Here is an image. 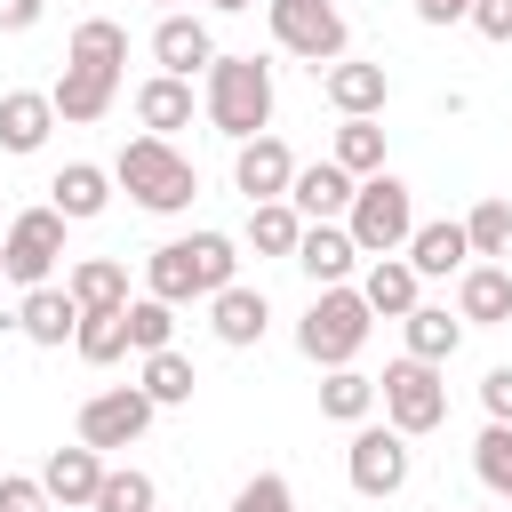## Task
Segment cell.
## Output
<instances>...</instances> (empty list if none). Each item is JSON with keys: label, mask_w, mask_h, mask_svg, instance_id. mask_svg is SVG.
<instances>
[{"label": "cell", "mask_w": 512, "mask_h": 512, "mask_svg": "<svg viewBox=\"0 0 512 512\" xmlns=\"http://www.w3.org/2000/svg\"><path fill=\"white\" fill-rule=\"evenodd\" d=\"M232 280H240V240L232 232H176L144 256V296H160V304H208Z\"/></svg>", "instance_id": "cell-1"}, {"label": "cell", "mask_w": 512, "mask_h": 512, "mask_svg": "<svg viewBox=\"0 0 512 512\" xmlns=\"http://www.w3.org/2000/svg\"><path fill=\"white\" fill-rule=\"evenodd\" d=\"M200 112H208V128H216L224 144L264 136V128H272V64H264V56H224V48H216V64L200 72Z\"/></svg>", "instance_id": "cell-2"}, {"label": "cell", "mask_w": 512, "mask_h": 512, "mask_svg": "<svg viewBox=\"0 0 512 512\" xmlns=\"http://www.w3.org/2000/svg\"><path fill=\"white\" fill-rule=\"evenodd\" d=\"M112 184L144 208V216H184L200 200V168L168 144V136H128L120 160H112Z\"/></svg>", "instance_id": "cell-3"}, {"label": "cell", "mask_w": 512, "mask_h": 512, "mask_svg": "<svg viewBox=\"0 0 512 512\" xmlns=\"http://www.w3.org/2000/svg\"><path fill=\"white\" fill-rule=\"evenodd\" d=\"M368 328H376L368 296H360L352 280H336V288H312V304H304V320H296V352H304L312 368H344V360H360Z\"/></svg>", "instance_id": "cell-4"}, {"label": "cell", "mask_w": 512, "mask_h": 512, "mask_svg": "<svg viewBox=\"0 0 512 512\" xmlns=\"http://www.w3.org/2000/svg\"><path fill=\"white\" fill-rule=\"evenodd\" d=\"M344 232H352L360 256H400L408 232H416V192H408L392 168L360 176V184H352V208H344Z\"/></svg>", "instance_id": "cell-5"}, {"label": "cell", "mask_w": 512, "mask_h": 512, "mask_svg": "<svg viewBox=\"0 0 512 512\" xmlns=\"http://www.w3.org/2000/svg\"><path fill=\"white\" fill-rule=\"evenodd\" d=\"M376 408H384V424L392 432H408V440H424V432H440L448 424V368H432V360H392L384 376H376Z\"/></svg>", "instance_id": "cell-6"}, {"label": "cell", "mask_w": 512, "mask_h": 512, "mask_svg": "<svg viewBox=\"0 0 512 512\" xmlns=\"http://www.w3.org/2000/svg\"><path fill=\"white\" fill-rule=\"evenodd\" d=\"M264 24H272V40H280L288 56H304L312 72L352 48V24H344L336 0H264Z\"/></svg>", "instance_id": "cell-7"}, {"label": "cell", "mask_w": 512, "mask_h": 512, "mask_svg": "<svg viewBox=\"0 0 512 512\" xmlns=\"http://www.w3.org/2000/svg\"><path fill=\"white\" fill-rule=\"evenodd\" d=\"M408 472H416V448H408V432H392V424H352V448H344V480H352L368 504L400 496V488H408Z\"/></svg>", "instance_id": "cell-8"}, {"label": "cell", "mask_w": 512, "mask_h": 512, "mask_svg": "<svg viewBox=\"0 0 512 512\" xmlns=\"http://www.w3.org/2000/svg\"><path fill=\"white\" fill-rule=\"evenodd\" d=\"M56 264H64V216L40 200V208H24V216L0 232V280L40 288V280H56Z\"/></svg>", "instance_id": "cell-9"}, {"label": "cell", "mask_w": 512, "mask_h": 512, "mask_svg": "<svg viewBox=\"0 0 512 512\" xmlns=\"http://www.w3.org/2000/svg\"><path fill=\"white\" fill-rule=\"evenodd\" d=\"M152 400H144V384H112V392H88L80 400V440L104 456V448H136L144 432H152Z\"/></svg>", "instance_id": "cell-10"}, {"label": "cell", "mask_w": 512, "mask_h": 512, "mask_svg": "<svg viewBox=\"0 0 512 512\" xmlns=\"http://www.w3.org/2000/svg\"><path fill=\"white\" fill-rule=\"evenodd\" d=\"M320 96H328L344 120H376V112L392 104V72H384L376 56H336V64H320Z\"/></svg>", "instance_id": "cell-11"}, {"label": "cell", "mask_w": 512, "mask_h": 512, "mask_svg": "<svg viewBox=\"0 0 512 512\" xmlns=\"http://www.w3.org/2000/svg\"><path fill=\"white\" fill-rule=\"evenodd\" d=\"M288 176H296V152L264 128L248 144H232V192L240 200H288Z\"/></svg>", "instance_id": "cell-12"}, {"label": "cell", "mask_w": 512, "mask_h": 512, "mask_svg": "<svg viewBox=\"0 0 512 512\" xmlns=\"http://www.w3.org/2000/svg\"><path fill=\"white\" fill-rule=\"evenodd\" d=\"M352 184H360V176H344L336 160H296V176H288V208H296L304 224H344Z\"/></svg>", "instance_id": "cell-13"}, {"label": "cell", "mask_w": 512, "mask_h": 512, "mask_svg": "<svg viewBox=\"0 0 512 512\" xmlns=\"http://www.w3.org/2000/svg\"><path fill=\"white\" fill-rule=\"evenodd\" d=\"M72 328H80V304H72V288H64V280L24 288V304H16V336H24V344L64 352V344H72Z\"/></svg>", "instance_id": "cell-14"}, {"label": "cell", "mask_w": 512, "mask_h": 512, "mask_svg": "<svg viewBox=\"0 0 512 512\" xmlns=\"http://www.w3.org/2000/svg\"><path fill=\"white\" fill-rule=\"evenodd\" d=\"M208 328H216L224 352H248V344H264V328H272V296L248 288V280H232V288L208 296Z\"/></svg>", "instance_id": "cell-15"}, {"label": "cell", "mask_w": 512, "mask_h": 512, "mask_svg": "<svg viewBox=\"0 0 512 512\" xmlns=\"http://www.w3.org/2000/svg\"><path fill=\"white\" fill-rule=\"evenodd\" d=\"M152 64L176 72V80H192V72L216 64V32H208L200 16H184V8H168V16L152 24Z\"/></svg>", "instance_id": "cell-16"}, {"label": "cell", "mask_w": 512, "mask_h": 512, "mask_svg": "<svg viewBox=\"0 0 512 512\" xmlns=\"http://www.w3.org/2000/svg\"><path fill=\"white\" fill-rule=\"evenodd\" d=\"M456 320L464 328H504L512 320V264H464L456 272Z\"/></svg>", "instance_id": "cell-17"}, {"label": "cell", "mask_w": 512, "mask_h": 512, "mask_svg": "<svg viewBox=\"0 0 512 512\" xmlns=\"http://www.w3.org/2000/svg\"><path fill=\"white\" fill-rule=\"evenodd\" d=\"M288 264H296L312 288H336V280H352L368 256L352 248V232H344V224H304V240H296V256H288Z\"/></svg>", "instance_id": "cell-18"}, {"label": "cell", "mask_w": 512, "mask_h": 512, "mask_svg": "<svg viewBox=\"0 0 512 512\" xmlns=\"http://www.w3.org/2000/svg\"><path fill=\"white\" fill-rule=\"evenodd\" d=\"M96 480H104V456H96L88 440L48 448V464H40V488H48V504H64V512H88V504H96Z\"/></svg>", "instance_id": "cell-19"}, {"label": "cell", "mask_w": 512, "mask_h": 512, "mask_svg": "<svg viewBox=\"0 0 512 512\" xmlns=\"http://www.w3.org/2000/svg\"><path fill=\"white\" fill-rule=\"evenodd\" d=\"M48 208H56L64 224L104 216V208H112V168H96V160H64V168L48 176Z\"/></svg>", "instance_id": "cell-20"}, {"label": "cell", "mask_w": 512, "mask_h": 512, "mask_svg": "<svg viewBox=\"0 0 512 512\" xmlns=\"http://www.w3.org/2000/svg\"><path fill=\"white\" fill-rule=\"evenodd\" d=\"M352 288L368 296V312H376V320H400V312H416V304H424V280H416V264H408V256H368Z\"/></svg>", "instance_id": "cell-21"}, {"label": "cell", "mask_w": 512, "mask_h": 512, "mask_svg": "<svg viewBox=\"0 0 512 512\" xmlns=\"http://www.w3.org/2000/svg\"><path fill=\"white\" fill-rule=\"evenodd\" d=\"M48 128H56V104H48V88H0V152L32 160V152L48 144Z\"/></svg>", "instance_id": "cell-22"}, {"label": "cell", "mask_w": 512, "mask_h": 512, "mask_svg": "<svg viewBox=\"0 0 512 512\" xmlns=\"http://www.w3.org/2000/svg\"><path fill=\"white\" fill-rule=\"evenodd\" d=\"M48 104H56V120L88 128V120H104V112L120 104V80H112V72H88V64H64L56 88H48Z\"/></svg>", "instance_id": "cell-23"}, {"label": "cell", "mask_w": 512, "mask_h": 512, "mask_svg": "<svg viewBox=\"0 0 512 512\" xmlns=\"http://www.w3.org/2000/svg\"><path fill=\"white\" fill-rule=\"evenodd\" d=\"M408 264H416V280H448V272H464L472 264V240H464V224H416L408 232V248H400Z\"/></svg>", "instance_id": "cell-24"}, {"label": "cell", "mask_w": 512, "mask_h": 512, "mask_svg": "<svg viewBox=\"0 0 512 512\" xmlns=\"http://www.w3.org/2000/svg\"><path fill=\"white\" fill-rule=\"evenodd\" d=\"M400 344H408V360L448 368V360H456V344H464V320H456L448 304H416V312H400Z\"/></svg>", "instance_id": "cell-25"}, {"label": "cell", "mask_w": 512, "mask_h": 512, "mask_svg": "<svg viewBox=\"0 0 512 512\" xmlns=\"http://www.w3.org/2000/svg\"><path fill=\"white\" fill-rule=\"evenodd\" d=\"M136 120H144V136H168V144H176V128H192V80L152 72V80L136 88Z\"/></svg>", "instance_id": "cell-26"}, {"label": "cell", "mask_w": 512, "mask_h": 512, "mask_svg": "<svg viewBox=\"0 0 512 512\" xmlns=\"http://www.w3.org/2000/svg\"><path fill=\"white\" fill-rule=\"evenodd\" d=\"M64 288H72L80 312H120V304H128V264H120V256H80V264L64 272Z\"/></svg>", "instance_id": "cell-27"}, {"label": "cell", "mask_w": 512, "mask_h": 512, "mask_svg": "<svg viewBox=\"0 0 512 512\" xmlns=\"http://www.w3.org/2000/svg\"><path fill=\"white\" fill-rule=\"evenodd\" d=\"M136 384H144V400H152V408H192V392H200V368H192L176 344H160V352H144Z\"/></svg>", "instance_id": "cell-28"}, {"label": "cell", "mask_w": 512, "mask_h": 512, "mask_svg": "<svg viewBox=\"0 0 512 512\" xmlns=\"http://www.w3.org/2000/svg\"><path fill=\"white\" fill-rule=\"evenodd\" d=\"M64 64H88V72H112V80H120V64H128V24H112V16H80Z\"/></svg>", "instance_id": "cell-29"}, {"label": "cell", "mask_w": 512, "mask_h": 512, "mask_svg": "<svg viewBox=\"0 0 512 512\" xmlns=\"http://www.w3.org/2000/svg\"><path fill=\"white\" fill-rule=\"evenodd\" d=\"M320 416L328 424H368L376 416V376H360L352 360L344 368H320Z\"/></svg>", "instance_id": "cell-30"}, {"label": "cell", "mask_w": 512, "mask_h": 512, "mask_svg": "<svg viewBox=\"0 0 512 512\" xmlns=\"http://www.w3.org/2000/svg\"><path fill=\"white\" fill-rule=\"evenodd\" d=\"M296 240H304V216L288 200H248V248L256 256H296Z\"/></svg>", "instance_id": "cell-31"}, {"label": "cell", "mask_w": 512, "mask_h": 512, "mask_svg": "<svg viewBox=\"0 0 512 512\" xmlns=\"http://www.w3.org/2000/svg\"><path fill=\"white\" fill-rule=\"evenodd\" d=\"M72 352H80L88 368H112V360H128V304H120V312H80V328H72Z\"/></svg>", "instance_id": "cell-32"}, {"label": "cell", "mask_w": 512, "mask_h": 512, "mask_svg": "<svg viewBox=\"0 0 512 512\" xmlns=\"http://www.w3.org/2000/svg\"><path fill=\"white\" fill-rule=\"evenodd\" d=\"M464 240H472V256H480V264H504V256H512V200H472Z\"/></svg>", "instance_id": "cell-33"}, {"label": "cell", "mask_w": 512, "mask_h": 512, "mask_svg": "<svg viewBox=\"0 0 512 512\" xmlns=\"http://www.w3.org/2000/svg\"><path fill=\"white\" fill-rule=\"evenodd\" d=\"M152 504H160L152 472H136V464H104V480H96V504H88V512H152Z\"/></svg>", "instance_id": "cell-34"}, {"label": "cell", "mask_w": 512, "mask_h": 512, "mask_svg": "<svg viewBox=\"0 0 512 512\" xmlns=\"http://www.w3.org/2000/svg\"><path fill=\"white\" fill-rule=\"evenodd\" d=\"M472 472H480V488H488L496 504H512V424H488V432L472 440Z\"/></svg>", "instance_id": "cell-35"}, {"label": "cell", "mask_w": 512, "mask_h": 512, "mask_svg": "<svg viewBox=\"0 0 512 512\" xmlns=\"http://www.w3.org/2000/svg\"><path fill=\"white\" fill-rule=\"evenodd\" d=\"M328 160H336L344 176H376V168H384V128H376V120H344Z\"/></svg>", "instance_id": "cell-36"}, {"label": "cell", "mask_w": 512, "mask_h": 512, "mask_svg": "<svg viewBox=\"0 0 512 512\" xmlns=\"http://www.w3.org/2000/svg\"><path fill=\"white\" fill-rule=\"evenodd\" d=\"M160 344H176V304L128 296V352H160Z\"/></svg>", "instance_id": "cell-37"}, {"label": "cell", "mask_w": 512, "mask_h": 512, "mask_svg": "<svg viewBox=\"0 0 512 512\" xmlns=\"http://www.w3.org/2000/svg\"><path fill=\"white\" fill-rule=\"evenodd\" d=\"M232 512H296V488L280 472H256V480L232 488Z\"/></svg>", "instance_id": "cell-38"}, {"label": "cell", "mask_w": 512, "mask_h": 512, "mask_svg": "<svg viewBox=\"0 0 512 512\" xmlns=\"http://www.w3.org/2000/svg\"><path fill=\"white\" fill-rule=\"evenodd\" d=\"M0 512H48L40 472H0Z\"/></svg>", "instance_id": "cell-39"}, {"label": "cell", "mask_w": 512, "mask_h": 512, "mask_svg": "<svg viewBox=\"0 0 512 512\" xmlns=\"http://www.w3.org/2000/svg\"><path fill=\"white\" fill-rule=\"evenodd\" d=\"M464 24H472L480 40H512V0H472Z\"/></svg>", "instance_id": "cell-40"}, {"label": "cell", "mask_w": 512, "mask_h": 512, "mask_svg": "<svg viewBox=\"0 0 512 512\" xmlns=\"http://www.w3.org/2000/svg\"><path fill=\"white\" fill-rule=\"evenodd\" d=\"M480 408H488V424H512V368L480 376Z\"/></svg>", "instance_id": "cell-41"}, {"label": "cell", "mask_w": 512, "mask_h": 512, "mask_svg": "<svg viewBox=\"0 0 512 512\" xmlns=\"http://www.w3.org/2000/svg\"><path fill=\"white\" fill-rule=\"evenodd\" d=\"M48 16V0H0V32H32Z\"/></svg>", "instance_id": "cell-42"}, {"label": "cell", "mask_w": 512, "mask_h": 512, "mask_svg": "<svg viewBox=\"0 0 512 512\" xmlns=\"http://www.w3.org/2000/svg\"><path fill=\"white\" fill-rule=\"evenodd\" d=\"M472 0H416V24H464Z\"/></svg>", "instance_id": "cell-43"}, {"label": "cell", "mask_w": 512, "mask_h": 512, "mask_svg": "<svg viewBox=\"0 0 512 512\" xmlns=\"http://www.w3.org/2000/svg\"><path fill=\"white\" fill-rule=\"evenodd\" d=\"M208 8H216V16H240V8H256V0H208Z\"/></svg>", "instance_id": "cell-44"}, {"label": "cell", "mask_w": 512, "mask_h": 512, "mask_svg": "<svg viewBox=\"0 0 512 512\" xmlns=\"http://www.w3.org/2000/svg\"><path fill=\"white\" fill-rule=\"evenodd\" d=\"M152 8H160V16H168V8H176V0H152Z\"/></svg>", "instance_id": "cell-45"}, {"label": "cell", "mask_w": 512, "mask_h": 512, "mask_svg": "<svg viewBox=\"0 0 512 512\" xmlns=\"http://www.w3.org/2000/svg\"><path fill=\"white\" fill-rule=\"evenodd\" d=\"M48 512H64V504H48Z\"/></svg>", "instance_id": "cell-46"}, {"label": "cell", "mask_w": 512, "mask_h": 512, "mask_svg": "<svg viewBox=\"0 0 512 512\" xmlns=\"http://www.w3.org/2000/svg\"><path fill=\"white\" fill-rule=\"evenodd\" d=\"M152 512H160V504H152Z\"/></svg>", "instance_id": "cell-47"}, {"label": "cell", "mask_w": 512, "mask_h": 512, "mask_svg": "<svg viewBox=\"0 0 512 512\" xmlns=\"http://www.w3.org/2000/svg\"><path fill=\"white\" fill-rule=\"evenodd\" d=\"M488 512H496V504H488Z\"/></svg>", "instance_id": "cell-48"}]
</instances>
